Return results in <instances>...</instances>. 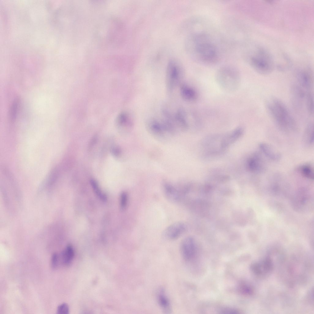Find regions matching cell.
I'll return each mask as SVG.
<instances>
[{
	"label": "cell",
	"instance_id": "20",
	"mask_svg": "<svg viewBox=\"0 0 314 314\" xmlns=\"http://www.w3.org/2000/svg\"><path fill=\"white\" fill-rule=\"evenodd\" d=\"M313 124L309 123L307 126L304 133V138L306 142L311 144L314 141Z\"/></svg>",
	"mask_w": 314,
	"mask_h": 314
},
{
	"label": "cell",
	"instance_id": "14",
	"mask_svg": "<svg viewBox=\"0 0 314 314\" xmlns=\"http://www.w3.org/2000/svg\"><path fill=\"white\" fill-rule=\"evenodd\" d=\"M259 148L263 153L269 159L275 161L279 160L281 158L280 152L270 144L262 143L259 145Z\"/></svg>",
	"mask_w": 314,
	"mask_h": 314
},
{
	"label": "cell",
	"instance_id": "11",
	"mask_svg": "<svg viewBox=\"0 0 314 314\" xmlns=\"http://www.w3.org/2000/svg\"><path fill=\"white\" fill-rule=\"evenodd\" d=\"M247 167L252 172L258 173L265 169L264 162L261 156L255 153L250 157L247 161Z\"/></svg>",
	"mask_w": 314,
	"mask_h": 314
},
{
	"label": "cell",
	"instance_id": "16",
	"mask_svg": "<svg viewBox=\"0 0 314 314\" xmlns=\"http://www.w3.org/2000/svg\"><path fill=\"white\" fill-rule=\"evenodd\" d=\"M157 298L160 307L166 313H169L171 311L170 301L165 290L160 289L157 292Z\"/></svg>",
	"mask_w": 314,
	"mask_h": 314
},
{
	"label": "cell",
	"instance_id": "7",
	"mask_svg": "<svg viewBox=\"0 0 314 314\" xmlns=\"http://www.w3.org/2000/svg\"><path fill=\"white\" fill-rule=\"evenodd\" d=\"M181 250L183 258L187 261L191 260L194 257L196 251L194 239L191 237H188L182 241Z\"/></svg>",
	"mask_w": 314,
	"mask_h": 314
},
{
	"label": "cell",
	"instance_id": "19",
	"mask_svg": "<svg viewBox=\"0 0 314 314\" xmlns=\"http://www.w3.org/2000/svg\"><path fill=\"white\" fill-rule=\"evenodd\" d=\"M299 170L301 174L305 177L310 179L313 180L314 171L312 167L309 164H304L300 166Z\"/></svg>",
	"mask_w": 314,
	"mask_h": 314
},
{
	"label": "cell",
	"instance_id": "24",
	"mask_svg": "<svg viewBox=\"0 0 314 314\" xmlns=\"http://www.w3.org/2000/svg\"><path fill=\"white\" fill-rule=\"evenodd\" d=\"M90 182L94 190L98 197L102 201H106V197L101 192L96 182L94 179H91Z\"/></svg>",
	"mask_w": 314,
	"mask_h": 314
},
{
	"label": "cell",
	"instance_id": "30",
	"mask_svg": "<svg viewBox=\"0 0 314 314\" xmlns=\"http://www.w3.org/2000/svg\"><path fill=\"white\" fill-rule=\"evenodd\" d=\"M113 152L115 155H118L120 153V151L118 149L115 148L113 150Z\"/></svg>",
	"mask_w": 314,
	"mask_h": 314
},
{
	"label": "cell",
	"instance_id": "28",
	"mask_svg": "<svg viewBox=\"0 0 314 314\" xmlns=\"http://www.w3.org/2000/svg\"><path fill=\"white\" fill-rule=\"evenodd\" d=\"M219 312L220 313L226 314H236L240 313L238 310L229 307L223 308L220 309Z\"/></svg>",
	"mask_w": 314,
	"mask_h": 314
},
{
	"label": "cell",
	"instance_id": "3",
	"mask_svg": "<svg viewBox=\"0 0 314 314\" xmlns=\"http://www.w3.org/2000/svg\"><path fill=\"white\" fill-rule=\"evenodd\" d=\"M216 78L219 86L226 91L234 92L240 85V75L236 69L232 67L225 66L220 68Z\"/></svg>",
	"mask_w": 314,
	"mask_h": 314
},
{
	"label": "cell",
	"instance_id": "13",
	"mask_svg": "<svg viewBox=\"0 0 314 314\" xmlns=\"http://www.w3.org/2000/svg\"><path fill=\"white\" fill-rule=\"evenodd\" d=\"M180 93L182 98L187 102H194L198 97L196 90L192 86L186 83H182L179 86Z\"/></svg>",
	"mask_w": 314,
	"mask_h": 314
},
{
	"label": "cell",
	"instance_id": "9",
	"mask_svg": "<svg viewBox=\"0 0 314 314\" xmlns=\"http://www.w3.org/2000/svg\"><path fill=\"white\" fill-rule=\"evenodd\" d=\"M146 125L150 132L157 137H164L167 134L162 120L160 121L155 118H150L147 120Z\"/></svg>",
	"mask_w": 314,
	"mask_h": 314
},
{
	"label": "cell",
	"instance_id": "6",
	"mask_svg": "<svg viewBox=\"0 0 314 314\" xmlns=\"http://www.w3.org/2000/svg\"><path fill=\"white\" fill-rule=\"evenodd\" d=\"M313 77L309 69L299 70L296 74L297 83L306 91H312L313 87Z\"/></svg>",
	"mask_w": 314,
	"mask_h": 314
},
{
	"label": "cell",
	"instance_id": "22",
	"mask_svg": "<svg viewBox=\"0 0 314 314\" xmlns=\"http://www.w3.org/2000/svg\"><path fill=\"white\" fill-rule=\"evenodd\" d=\"M238 289L240 293L247 296L252 294L254 292L252 287L248 283L245 282H242L239 283Z\"/></svg>",
	"mask_w": 314,
	"mask_h": 314
},
{
	"label": "cell",
	"instance_id": "18",
	"mask_svg": "<svg viewBox=\"0 0 314 314\" xmlns=\"http://www.w3.org/2000/svg\"><path fill=\"white\" fill-rule=\"evenodd\" d=\"M305 105L308 114L311 116L314 115L313 95L312 91L307 92L305 99Z\"/></svg>",
	"mask_w": 314,
	"mask_h": 314
},
{
	"label": "cell",
	"instance_id": "25",
	"mask_svg": "<svg viewBox=\"0 0 314 314\" xmlns=\"http://www.w3.org/2000/svg\"><path fill=\"white\" fill-rule=\"evenodd\" d=\"M59 175V171L57 167L55 168L51 172L49 177L48 184H53L57 179Z\"/></svg>",
	"mask_w": 314,
	"mask_h": 314
},
{
	"label": "cell",
	"instance_id": "1",
	"mask_svg": "<svg viewBox=\"0 0 314 314\" xmlns=\"http://www.w3.org/2000/svg\"><path fill=\"white\" fill-rule=\"evenodd\" d=\"M186 45L188 52L198 61L212 64L218 59L216 46L206 33L201 32L192 34L187 39Z\"/></svg>",
	"mask_w": 314,
	"mask_h": 314
},
{
	"label": "cell",
	"instance_id": "15",
	"mask_svg": "<svg viewBox=\"0 0 314 314\" xmlns=\"http://www.w3.org/2000/svg\"><path fill=\"white\" fill-rule=\"evenodd\" d=\"M163 190L167 199L173 202H178L180 199V194L179 190L171 184L164 182Z\"/></svg>",
	"mask_w": 314,
	"mask_h": 314
},
{
	"label": "cell",
	"instance_id": "5",
	"mask_svg": "<svg viewBox=\"0 0 314 314\" xmlns=\"http://www.w3.org/2000/svg\"><path fill=\"white\" fill-rule=\"evenodd\" d=\"M184 71L181 64L177 60L172 59L168 62L166 74V85L167 91L172 92L182 83Z\"/></svg>",
	"mask_w": 314,
	"mask_h": 314
},
{
	"label": "cell",
	"instance_id": "12",
	"mask_svg": "<svg viewBox=\"0 0 314 314\" xmlns=\"http://www.w3.org/2000/svg\"><path fill=\"white\" fill-rule=\"evenodd\" d=\"M273 266L271 260L269 258H266L259 262L253 263L251 266V268L255 274L262 275L270 272Z\"/></svg>",
	"mask_w": 314,
	"mask_h": 314
},
{
	"label": "cell",
	"instance_id": "26",
	"mask_svg": "<svg viewBox=\"0 0 314 314\" xmlns=\"http://www.w3.org/2000/svg\"><path fill=\"white\" fill-rule=\"evenodd\" d=\"M128 201V195L127 193L123 192L121 194L120 198V207L121 209H125L127 205Z\"/></svg>",
	"mask_w": 314,
	"mask_h": 314
},
{
	"label": "cell",
	"instance_id": "8",
	"mask_svg": "<svg viewBox=\"0 0 314 314\" xmlns=\"http://www.w3.org/2000/svg\"><path fill=\"white\" fill-rule=\"evenodd\" d=\"M186 226L180 222L174 223L167 227L163 232L165 238L170 240H174L179 237L185 231Z\"/></svg>",
	"mask_w": 314,
	"mask_h": 314
},
{
	"label": "cell",
	"instance_id": "10",
	"mask_svg": "<svg viewBox=\"0 0 314 314\" xmlns=\"http://www.w3.org/2000/svg\"><path fill=\"white\" fill-rule=\"evenodd\" d=\"M305 90L297 84H293L291 87L290 92L293 104L295 107H301L305 101L306 93Z\"/></svg>",
	"mask_w": 314,
	"mask_h": 314
},
{
	"label": "cell",
	"instance_id": "27",
	"mask_svg": "<svg viewBox=\"0 0 314 314\" xmlns=\"http://www.w3.org/2000/svg\"><path fill=\"white\" fill-rule=\"evenodd\" d=\"M69 313V308L68 305L65 303L59 305L57 308V313L59 314H68Z\"/></svg>",
	"mask_w": 314,
	"mask_h": 314
},
{
	"label": "cell",
	"instance_id": "23",
	"mask_svg": "<svg viewBox=\"0 0 314 314\" xmlns=\"http://www.w3.org/2000/svg\"><path fill=\"white\" fill-rule=\"evenodd\" d=\"M19 103V99L17 98L14 100L11 106L10 117V119L12 121H14L16 119Z\"/></svg>",
	"mask_w": 314,
	"mask_h": 314
},
{
	"label": "cell",
	"instance_id": "2",
	"mask_svg": "<svg viewBox=\"0 0 314 314\" xmlns=\"http://www.w3.org/2000/svg\"><path fill=\"white\" fill-rule=\"evenodd\" d=\"M266 107L271 118L281 130L288 132L297 129L296 121L287 106L281 100L275 97L270 98L266 102Z\"/></svg>",
	"mask_w": 314,
	"mask_h": 314
},
{
	"label": "cell",
	"instance_id": "29",
	"mask_svg": "<svg viewBox=\"0 0 314 314\" xmlns=\"http://www.w3.org/2000/svg\"><path fill=\"white\" fill-rule=\"evenodd\" d=\"M58 262V256L56 253L53 254L51 258V265L52 268H56Z\"/></svg>",
	"mask_w": 314,
	"mask_h": 314
},
{
	"label": "cell",
	"instance_id": "4",
	"mask_svg": "<svg viewBox=\"0 0 314 314\" xmlns=\"http://www.w3.org/2000/svg\"><path fill=\"white\" fill-rule=\"evenodd\" d=\"M250 64L253 68L262 75H267L273 71L274 64L271 56L264 50L260 49L250 58Z\"/></svg>",
	"mask_w": 314,
	"mask_h": 314
},
{
	"label": "cell",
	"instance_id": "17",
	"mask_svg": "<svg viewBox=\"0 0 314 314\" xmlns=\"http://www.w3.org/2000/svg\"><path fill=\"white\" fill-rule=\"evenodd\" d=\"M74 256V252L72 246L68 245L62 254V259L63 263L65 265L69 264L73 260Z\"/></svg>",
	"mask_w": 314,
	"mask_h": 314
},
{
	"label": "cell",
	"instance_id": "21",
	"mask_svg": "<svg viewBox=\"0 0 314 314\" xmlns=\"http://www.w3.org/2000/svg\"><path fill=\"white\" fill-rule=\"evenodd\" d=\"M131 117L128 113L123 112L118 116L117 121L118 124L121 125H131L132 124Z\"/></svg>",
	"mask_w": 314,
	"mask_h": 314
}]
</instances>
